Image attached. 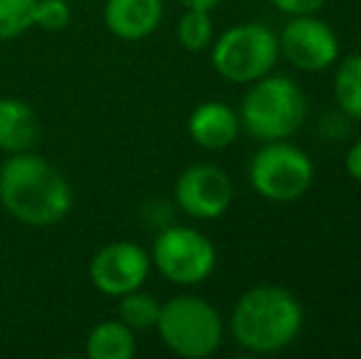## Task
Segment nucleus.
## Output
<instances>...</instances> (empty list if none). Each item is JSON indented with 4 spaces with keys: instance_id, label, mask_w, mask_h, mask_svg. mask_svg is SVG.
<instances>
[{
    "instance_id": "nucleus-1",
    "label": "nucleus",
    "mask_w": 361,
    "mask_h": 359,
    "mask_svg": "<svg viewBox=\"0 0 361 359\" xmlns=\"http://www.w3.org/2000/svg\"><path fill=\"white\" fill-rule=\"evenodd\" d=\"M0 205L20 224L47 229L69 217L74 192L47 158L27 150L8 155L0 165Z\"/></svg>"
},
{
    "instance_id": "nucleus-2",
    "label": "nucleus",
    "mask_w": 361,
    "mask_h": 359,
    "mask_svg": "<svg viewBox=\"0 0 361 359\" xmlns=\"http://www.w3.org/2000/svg\"><path fill=\"white\" fill-rule=\"evenodd\" d=\"M305 325L302 303L283 286L263 283L238 296L228 317L233 342L251 355H276L298 340Z\"/></svg>"
},
{
    "instance_id": "nucleus-3",
    "label": "nucleus",
    "mask_w": 361,
    "mask_h": 359,
    "mask_svg": "<svg viewBox=\"0 0 361 359\" xmlns=\"http://www.w3.org/2000/svg\"><path fill=\"white\" fill-rule=\"evenodd\" d=\"M241 130L253 140H288L307 118V94L286 74H266L248 84L238 109Z\"/></svg>"
},
{
    "instance_id": "nucleus-4",
    "label": "nucleus",
    "mask_w": 361,
    "mask_h": 359,
    "mask_svg": "<svg viewBox=\"0 0 361 359\" xmlns=\"http://www.w3.org/2000/svg\"><path fill=\"white\" fill-rule=\"evenodd\" d=\"M155 330L172 355L182 359H207L224 342V317L207 298L182 293L160 305Z\"/></svg>"
},
{
    "instance_id": "nucleus-5",
    "label": "nucleus",
    "mask_w": 361,
    "mask_h": 359,
    "mask_svg": "<svg viewBox=\"0 0 361 359\" xmlns=\"http://www.w3.org/2000/svg\"><path fill=\"white\" fill-rule=\"evenodd\" d=\"M209 59L224 82L248 87L276 69L281 59L278 35L263 23H238L214 37Z\"/></svg>"
},
{
    "instance_id": "nucleus-6",
    "label": "nucleus",
    "mask_w": 361,
    "mask_h": 359,
    "mask_svg": "<svg viewBox=\"0 0 361 359\" xmlns=\"http://www.w3.org/2000/svg\"><path fill=\"white\" fill-rule=\"evenodd\" d=\"M248 185L273 205H288L312 187L314 163L302 148L288 140H268L248 163Z\"/></svg>"
},
{
    "instance_id": "nucleus-7",
    "label": "nucleus",
    "mask_w": 361,
    "mask_h": 359,
    "mask_svg": "<svg viewBox=\"0 0 361 359\" xmlns=\"http://www.w3.org/2000/svg\"><path fill=\"white\" fill-rule=\"evenodd\" d=\"M152 269L165 281L180 288H195L209 281L216 269V246L204 231L187 224H175L155 234L150 249Z\"/></svg>"
},
{
    "instance_id": "nucleus-8",
    "label": "nucleus",
    "mask_w": 361,
    "mask_h": 359,
    "mask_svg": "<svg viewBox=\"0 0 361 359\" xmlns=\"http://www.w3.org/2000/svg\"><path fill=\"white\" fill-rule=\"evenodd\" d=\"M281 57L300 72L317 74L334 67L339 59V37L327 20L317 15H295L278 35Z\"/></svg>"
},
{
    "instance_id": "nucleus-9",
    "label": "nucleus",
    "mask_w": 361,
    "mask_h": 359,
    "mask_svg": "<svg viewBox=\"0 0 361 359\" xmlns=\"http://www.w3.org/2000/svg\"><path fill=\"white\" fill-rule=\"evenodd\" d=\"M150 271V251L128 239L109 241L89 261L91 286L109 298H121L135 288H143Z\"/></svg>"
},
{
    "instance_id": "nucleus-10",
    "label": "nucleus",
    "mask_w": 361,
    "mask_h": 359,
    "mask_svg": "<svg viewBox=\"0 0 361 359\" xmlns=\"http://www.w3.org/2000/svg\"><path fill=\"white\" fill-rule=\"evenodd\" d=\"M175 207L197 221L219 219L233 202V180L216 165H190L175 182Z\"/></svg>"
},
{
    "instance_id": "nucleus-11",
    "label": "nucleus",
    "mask_w": 361,
    "mask_h": 359,
    "mask_svg": "<svg viewBox=\"0 0 361 359\" xmlns=\"http://www.w3.org/2000/svg\"><path fill=\"white\" fill-rule=\"evenodd\" d=\"M187 133L204 150H226L241 135V118L224 101H202L187 118Z\"/></svg>"
},
{
    "instance_id": "nucleus-12",
    "label": "nucleus",
    "mask_w": 361,
    "mask_h": 359,
    "mask_svg": "<svg viewBox=\"0 0 361 359\" xmlns=\"http://www.w3.org/2000/svg\"><path fill=\"white\" fill-rule=\"evenodd\" d=\"M165 0H106L104 23L114 37L123 42L145 39L160 28Z\"/></svg>"
},
{
    "instance_id": "nucleus-13",
    "label": "nucleus",
    "mask_w": 361,
    "mask_h": 359,
    "mask_svg": "<svg viewBox=\"0 0 361 359\" xmlns=\"http://www.w3.org/2000/svg\"><path fill=\"white\" fill-rule=\"evenodd\" d=\"M42 123L32 106L20 96H0V150L8 155L35 150Z\"/></svg>"
},
{
    "instance_id": "nucleus-14",
    "label": "nucleus",
    "mask_w": 361,
    "mask_h": 359,
    "mask_svg": "<svg viewBox=\"0 0 361 359\" xmlns=\"http://www.w3.org/2000/svg\"><path fill=\"white\" fill-rule=\"evenodd\" d=\"M135 352H138L135 330H130L118 317L96 322L86 335V357L89 359H133Z\"/></svg>"
},
{
    "instance_id": "nucleus-15",
    "label": "nucleus",
    "mask_w": 361,
    "mask_h": 359,
    "mask_svg": "<svg viewBox=\"0 0 361 359\" xmlns=\"http://www.w3.org/2000/svg\"><path fill=\"white\" fill-rule=\"evenodd\" d=\"M332 91L337 109L349 121L361 123V52H354L344 59H337Z\"/></svg>"
},
{
    "instance_id": "nucleus-16",
    "label": "nucleus",
    "mask_w": 361,
    "mask_h": 359,
    "mask_svg": "<svg viewBox=\"0 0 361 359\" xmlns=\"http://www.w3.org/2000/svg\"><path fill=\"white\" fill-rule=\"evenodd\" d=\"M160 305L152 293L143 291V288H135V291L126 293L118 298V320L126 322L130 330L135 332H145V330H155V322L160 317Z\"/></svg>"
},
{
    "instance_id": "nucleus-17",
    "label": "nucleus",
    "mask_w": 361,
    "mask_h": 359,
    "mask_svg": "<svg viewBox=\"0 0 361 359\" xmlns=\"http://www.w3.org/2000/svg\"><path fill=\"white\" fill-rule=\"evenodd\" d=\"M177 42L187 52H204L214 42V20L207 10L185 8L182 18L177 20Z\"/></svg>"
},
{
    "instance_id": "nucleus-18",
    "label": "nucleus",
    "mask_w": 361,
    "mask_h": 359,
    "mask_svg": "<svg viewBox=\"0 0 361 359\" xmlns=\"http://www.w3.org/2000/svg\"><path fill=\"white\" fill-rule=\"evenodd\" d=\"M35 3L37 0H0V42L35 28Z\"/></svg>"
},
{
    "instance_id": "nucleus-19",
    "label": "nucleus",
    "mask_w": 361,
    "mask_h": 359,
    "mask_svg": "<svg viewBox=\"0 0 361 359\" xmlns=\"http://www.w3.org/2000/svg\"><path fill=\"white\" fill-rule=\"evenodd\" d=\"M72 23V5L67 0H37L35 3V28L44 32H62Z\"/></svg>"
},
{
    "instance_id": "nucleus-20",
    "label": "nucleus",
    "mask_w": 361,
    "mask_h": 359,
    "mask_svg": "<svg viewBox=\"0 0 361 359\" xmlns=\"http://www.w3.org/2000/svg\"><path fill=\"white\" fill-rule=\"evenodd\" d=\"M278 13L295 18V15H317L327 5V0H268Z\"/></svg>"
},
{
    "instance_id": "nucleus-21",
    "label": "nucleus",
    "mask_w": 361,
    "mask_h": 359,
    "mask_svg": "<svg viewBox=\"0 0 361 359\" xmlns=\"http://www.w3.org/2000/svg\"><path fill=\"white\" fill-rule=\"evenodd\" d=\"M319 135L327 140H342L344 135L349 133V118L342 114V111H337V114H327L319 118V126H317Z\"/></svg>"
},
{
    "instance_id": "nucleus-22",
    "label": "nucleus",
    "mask_w": 361,
    "mask_h": 359,
    "mask_svg": "<svg viewBox=\"0 0 361 359\" xmlns=\"http://www.w3.org/2000/svg\"><path fill=\"white\" fill-rule=\"evenodd\" d=\"M143 214H145L147 224L155 226V229L160 231V229H165V226L172 224V214H175V212H172V207L167 205L165 200H152L145 205Z\"/></svg>"
},
{
    "instance_id": "nucleus-23",
    "label": "nucleus",
    "mask_w": 361,
    "mask_h": 359,
    "mask_svg": "<svg viewBox=\"0 0 361 359\" xmlns=\"http://www.w3.org/2000/svg\"><path fill=\"white\" fill-rule=\"evenodd\" d=\"M344 170H347V175L352 180L361 182V138L349 145L347 155H344Z\"/></svg>"
},
{
    "instance_id": "nucleus-24",
    "label": "nucleus",
    "mask_w": 361,
    "mask_h": 359,
    "mask_svg": "<svg viewBox=\"0 0 361 359\" xmlns=\"http://www.w3.org/2000/svg\"><path fill=\"white\" fill-rule=\"evenodd\" d=\"M177 3L182 5V8H192V10H207V13H212V10L216 8L221 0H177Z\"/></svg>"
}]
</instances>
